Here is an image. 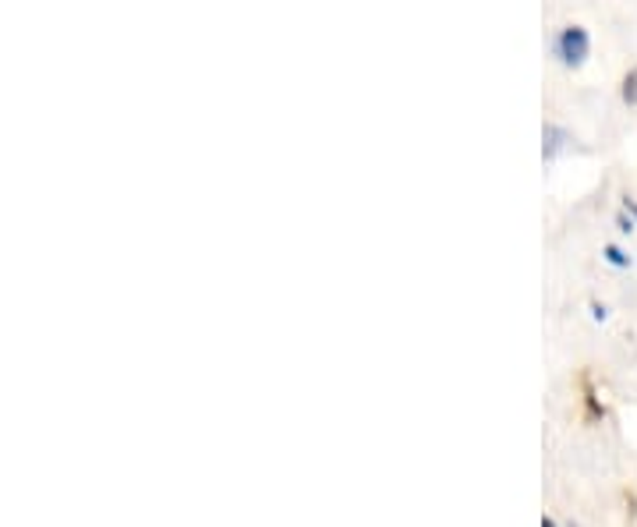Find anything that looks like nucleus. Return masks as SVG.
I'll use <instances>...</instances> for the list:
<instances>
[{"mask_svg": "<svg viewBox=\"0 0 637 527\" xmlns=\"http://www.w3.org/2000/svg\"><path fill=\"white\" fill-rule=\"evenodd\" d=\"M588 32L585 28H578V25H570V28H563V35H560V43H556V50H560V57H563V64H581L585 57H588Z\"/></svg>", "mask_w": 637, "mask_h": 527, "instance_id": "nucleus-1", "label": "nucleus"}, {"mask_svg": "<svg viewBox=\"0 0 637 527\" xmlns=\"http://www.w3.org/2000/svg\"><path fill=\"white\" fill-rule=\"evenodd\" d=\"M624 99H627L631 106H637V71H631L627 82H624Z\"/></svg>", "mask_w": 637, "mask_h": 527, "instance_id": "nucleus-2", "label": "nucleus"}, {"mask_svg": "<svg viewBox=\"0 0 637 527\" xmlns=\"http://www.w3.org/2000/svg\"><path fill=\"white\" fill-rule=\"evenodd\" d=\"M606 256H609V263H617V265H627V256H624V252H620V248H609V252H606Z\"/></svg>", "mask_w": 637, "mask_h": 527, "instance_id": "nucleus-3", "label": "nucleus"}]
</instances>
